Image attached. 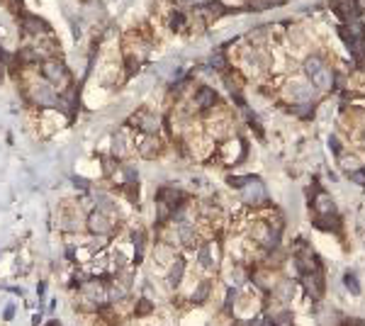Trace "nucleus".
Wrapping results in <instances>:
<instances>
[{
  "label": "nucleus",
  "instance_id": "obj_1",
  "mask_svg": "<svg viewBox=\"0 0 365 326\" xmlns=\"http://www.w3.org/2000/svg\"><path fill=\"white\" fill-rule=\"evenodd\" d=\"M85 226L93 234H98V236H105V234H110L114 229L112 215H110V212H103V209H93V212L88 215V219H85Z\"/></svg>",
  "mask_w": 365,
  "mask_h": 326
},
{
  "label": "nucleus",
  "instance_id": "obj_2",
  "mask_svg": "<svg viewBox=\"0 0 365 326\" xmlns=\"http://www.w3.org/2000/svg\"><path fill=\"white\" fill-rule=\"evenodd\" d=\"M129 127L144 131V134H159L161 120L153 114V112H137V114L129 120Z\"/></svg>",
  "mask_w": 365,
  "mask_h": 326
},
{
  "label": "nucleus",
  "instance_id": "obj_3",
  "mask_svg": "<svg viewBox=\"0 0 365 326\" xmlns=\"http://www.w3.org/2000/svg\"><path fill=\"white\" fill-rule=\"evenodd\" d=\"M83 297L90 299L93 302V307H103L105 302H107V290H105L103 282H98V280H88V282H83Z\"/></svg>",
  "mask_w": 365,
  "mask_h": 326
},
{
  "label": "nucleus",
  "instance_id": "obj_4",
  "mask_svg": "<svg viewBox=\"0 0 365 326\" xmlns=\"http://www.w3.org/2000/svg\"><path fill=\"white\" fill-rule=\"evenodd\" d=\"M42 75L49 83H61V81H66V66L59 59H47L42 64Z\"/></svg>",
  "mask_w": 365,
  "mask_h": 326
},
{
  "label": "nucleus",
  "instance_id": "obj_5",
  "mask_svg": "<svg viewBox=\"0 0 365 326\" xmlns=\"http://www.w3.org/2000/svg\"><path fill=\"white\" fill-rule=\"evenodd\" d=\"M241 190H243V202H248V205H263L265 202V190H263L258 178H251Z\"/></svg>",
  "mask_w": 365,
  "mask_h": 326
},
{
  "label": "nucleus",
  "instance_id": "obj_6",
  "mask_svg": "<svg viewBox=\"0 0 365 326\" xmlns=\"http://www.w3.org/2000/svg\"><path fill=\"white\" fill-rule=\"evenodd\" d=\"M197 258H200V265H202L205 271H215L217 263H219V246H217L215 241L205 243V246L200 248V253H197Z\"/></svg>",
  "mask_w": 365,
  "mask_h": 326
},
{
  "label": "nucleus",
  "instance_id": "obj_7",
  "mask_svg": "<svg viewBox=\"0 0 365 326\" xmlns=\"http://www.w3.org/2000/svg\"><path fill=\"white\" fill-rule=\"evenodd\" d=\"M56 98L59 95H54V90H51L49 85H44V83L32 85V100L37 105H42V107H54V105H56Z\"/></svg>",
  "mask_w": 365,
  "mask_h": 326
},
{
  "label": "nucleus",
  "instance_id": "obj_8",
  "mask_svg": "<svg viewBox=\"0 0 365 326\" xmlns=\"http://www.w3.org/2000/svg\"><path fill=\"white\" fill-rule=\"evenodd\" d=\"M22 32L29 34V37H42V34H47V22L44 20H39L37 15H25L22 17Z\"/></svg>",
  "mask_w": 365,
  "mask_h": 326
},
{
  "label": "nucleus",
  "instance_id": "obj_9",
  "mask_svg": "<svg viewBox=\"0 0 365 326\" xmlns=\"http://www.w3.org/2000/svg\"><path fill=\"white\" fill-rule=\"evenodd\" d=\"M137 149H139V154L144 156V159H156V156L161 154V141H159L156 134H146Z\"/></svg>",
  "mask_w": 365,
  "mask_h": 326
},
{
  "label": "nucleus",
  "instance_id": "obj_10",
  "mask_svg": "<svg viewBox=\"0 0 365 326\" xmlns=\"http://www.w3.org/2000/svg\"><path fill=\"white\" fill-rule=\"evenodd\" d=\"M295 265H297V271L302 273V275H307V273H314L319 271V263L317 258H314V253L309 251V248H304V251L295 258Z\"/></svg>",
  "mask_w": 365,
  "mask_h": 326
},
{
  "label": "nucleus",
  "instance_id": "obj_11",
  "mask_svg": "<svg viewBox=\"0 0 365 326\" xmlns=\"http://www.w3.org/2000/svg\"><path fill=\"white\" fill-rule=\"evenodd\" d=\"M222 154H224V163L236 166V163L246 156V149H243V144H239V141H229L224 149H222Z\"/></svg>",
  "mask_w": 365,
  "mask_h": 326
},
{
  "label": "nucleus",
  "instance_id": "obj_12",
  "mask_svg": "<svg viewBox=\"0 0 365 326\" xmlns=\"http://www.w3.org/2000/svg\"><path fill=\"white\" fill-rule=\"evenodd\" d=\"M302 282H304V290H307V292H309V295H312L314 299L321 297V290H324V280H321V273H319V271L307 273Z\"/></svg>",
  "mask_w": 365,
  "mask_h": 326
},
{
  "label": "nucleus",
  "instance_id": "obj_13",
  "mask_svg": "<svg viewBox=\"0 0 365 326\" xmlns=\"http://www.w3.org/2000/svg\"><path fill=\"white\" fill-rule=\"evenodd\" d=\"M195 105L200 107V110H209V107H215V105H217V93L212 90V88H207V85L197 88V93H195Z\"/></svg>",
  "mask_w": 365,
  "mask_h": 326
},
{
  "label": "nucleus",
  "instance_id": "obj_14",
  "mask_svg": "<svg viewBox=\"0 0 365 326\" xmlns=\"http://www.w3.org/2000/svg\"><path fill=\"white\" fill-rule=\"evenodd\" d=\"M331 85H334V73L329 71L326 66L319 68L317 73L312 75V88H314V90H329Z\"/></svg>",
  "mask_w": 365,
  "mask_h": 326
},
{
  "label": "nucleus",
  "instance_id": "obj_15",
  "mask_svg": "<svg viewBox=\"0 0 365 326\" xmlns=\"http://www.w3.org/2000/svg\"><path fill=\"white\" fill-rule=\"evenodd\" d=\"M314 209H317L321 217H331L336 212V205H334V200H331L326 193H319L317 200H314Z\"/></svg>",
  "mask_w": 365,
  "mask_h": 326
},
{
  "label": "nucleus",
  "instance_id": "obj_16",
  "mask_svg": "<svg viewBox=\"0 0 365 326\" xmlns=\"http://www.w3.org/2000/svg\"><path fill=\"white\" fill-rule=\"evenodd\" d=\"M183 273H185V258H176V263L170 265L168 271V285L170 287H178L180 282H183Z\"/></svg>",
  "mask_w": 365,
  "mask_h": 326
},
{
  "label": "nucleus",
  "instance_id": "obj_17",
  "mask_svg": "<svg viewBox=\"0 0 365 326\" xmlns=\"http://www.w3.org/2000/svg\"><path fill=\"white\" fill-rule=\"evenodd\" d=\"M290 93H292V98H297V100H304V103H307V100L314 98V88L307 85V83H292Z\"/></svg>",
  "mask_w": 365,
  "mask_h": 326
},
{
  "label": "nucleus",
  "instance_id": "obj_18",
  "mask_svg": "<svg viewBox=\"0 0 365 326\" xmlns=\"http://www.w3.org/2000/svg\"><path fill=\"white\" fill-rule=\"evenodd\" d=\"M271 326H292V314L287 309H280V312H273L271 319H268Z\"/></svg>",
  "mask_w": 365,
  "mask_h": 326
},
{
  "label": "nucleus",
  "instance_id": "obj_19",
  "mask_svg": "<svg viewBox=\"0 0 365 326\" xmlns=\"http://www.w3.org/2000/svg\"><path fill=\"white\" fill-rule=\"evenodd\" d=\"M209 290H212V282L209 280H202L195 290H193V302H205L209 297Z\"/></svg>",
  "mask_w": 365,
  "mask_h": 326
},
{
  "label": "nucleus",
  "instance_id": "obj_20",
  "mask_svg": "<svg viewBox=\"0 0 365 326\" xmlns=\"http://www.w3.org/2000/svg\"><path fill=\"white\" fill-rule=\"evenodd\" d=\"M319 68H324V61L321 59H317V56H312V59H307V64H304V71H307V75L312 78V75L317 73Z\"/></svg>",
  "mask_w": 365,
  "mask_h": 326
},
{
  "label": "nucleus",
  "instance_id": "obj_21",
  "mask_svg": "<svg viewBox=\"0 0 365 326\" xmlns=\"http://www.w3.org/2000/svg\"><path fill=\"white\" fill-rule=\"evenodd\" d=\"M343 285H346L353 295H360V285H358V280L353 273H346V275H343Z\"/></svg>",
  "mask_w": 365,
  "mask_h": 326
},
{
  "label": "nucleus",
  "instance_id": "obj_22",
  "mask_svg": "<svg viewBox=\"0 0 365 326\" xmlns=\"http://www.w3.org/2000/svg\"><path fill=\"white\" fill-rule=\"evenodd\" d=\"M351 180H353V183H358V185H365V170H363V168H356V170L351 173Z\"/></svg>",
  "mask_w": 365,
  "mask_h": 326
},
{
  "label": "nucleus",
  "instance_id": "obj_23",
  "mask_svg": "<svg viewBox=\"0 0 365 326\" xmlns=\"http://www.w3.org/2000/svg\"><path fill=\"white\" fill-rule=\"evenodd\" d=\"M151 312V302L149 299H141L139 304H137V317H141V314H149Z\"/></svg>",
  "mask_w": 365,
  "mask_h": 326
},
{
  "label": "nucleus",
  "instance_id": "obj_24",
  "mask_svg": "<svg viewBox=\"0 0 365 326\" xmlns=\"http://www.w3.org/2000/svg\"><path fill=\"white\" fill-rule=\"evenodd\" d=\"M248 180H251V178H241V176L234 178V176H232V178H229V185H232V187H243Z\"/></svg>",
  "mask_w": 365,
  "mask_h": 326
},
{
  "label": "nucleus",
  "instance_id": "obj_25",
  "mask_svg": "<svg viewBox=\"0 0 365 326\" xmlns=\"http://www.w3.org/2000/svg\"><path fill=\"white\" fill-rule=\"evenodd\" d=\"M356 163L358 161L353 159V156H351V159H343V168H346V170H356Z\"/></svg>",
  "mask_w": 365,
  "mask_h": 326
},
{
  "label": "nucleus",
  "instance_id": "obj_26",
  "mask_svg": "<svg viewBox=\"0 0 365 326\" xmlns=\"http://www.w3.org/2000/svg\"><path fill=\"white\" fill-rule=\"evenodd\" d=\"M243 273L241 271H234V273H232V282H234V285H239V282H243Z\"/></svg>",
  "mask_w": 365,
  "mask_h": 326
},
{
  "label": "nucleus",
  "instance_id": "obj_27",
  "mask_svg": "<svg viewBox=\"0 0 365 326\" xmlns=\"http://www.w3.org/2000/svg\"><path fill=\"white\" fill-rule=\"evenodd\" d=\"M253 326H271V324H268V321H265L263 317H258L256 321H253Z\"/></svg>",
  "mask_w": 365,
  "mask_h": 326
},
{
  "label": "nucleus",
  "instance_id": "obj_28",
  "mask_svg": "<svg viewBox=\"0 0 365 326\" xmlns=\"http://www.w3.org/2000/svg\"><path fill=\"white\" fill-rule=\"evenodd\" d=\"M329 144H331V149L336 151V154H338V151H341V146H338V141L334 139V137H331V141H329Z\"/></svg>",
  "mask_w": 365,
  "mask_h": 326
},
{
  "label": "nucleus",
  "instance_id": "obj_29",
  "mask_svg": "<svg viewBox=\"0 0 365 326\" xmlns=\"http://www.w3.org/2000/svg\"><path fill=\"white\" fill-rule=\"evenodd\" d=\"M12 314H15V307H12V304H10V307L5 309V319H12Z\"/></svg>",
  "mask_w": 365,
  "mask_h": 326
},
{
  "label": "nucleus",
  "instance_id": "obj_30",
  "mask_svg": "<svg viewBox=\"0 0 365 326\" xmlns=\"http://www.w3.org/2000/svg\"><path fill=\"white\" fill-rule=\"evenodd\" d=\"M193 3H202V0H193Z\"/></svg>",
  "mask_w": 365,
  "mask_h": 326
}]
</instances>
